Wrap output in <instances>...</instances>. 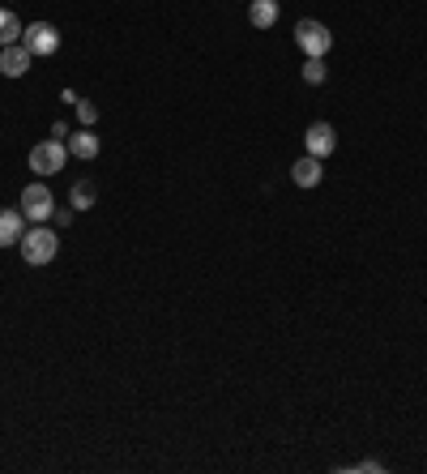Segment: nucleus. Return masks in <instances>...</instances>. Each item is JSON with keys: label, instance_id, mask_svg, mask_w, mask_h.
<instances>
[{"label": "nucleus", "instance_id": "nucleus-1", "mask_svg": "<svg viewBox=\"0 0 427 474\" xmlns=\"http://www.w3.org/2000/svg\"><path fill=\"white\" fill-rule=\"evenodd\" d=\"M21 261L26 265H47V261H56L60 253V231L56 227H47V222H35L26 236H21Z\"/></svg>", "mask_w": 427, "mask_h": 474}, {"label": "nucleus", "instance_id": "nucleus-2", "mask_svg": "<svg viewBox=\"0 0 427 474\" xmlns=\"http://www.w3.org/2000/svg\"><path fill=\"white\" fill-rule=\"evenodd\" d=\"M295 43L304 47V56L325 60V52L333 47V35H330V26H325V21L304 18V21H295Z\"/></svg>", "mask_w": 427, "mask_h": 474}, {"label": "nucleus", "instance_id": "nucleus-3", "mask_svg": "<svg viewBox=\"0 0 427 474\" xmlns=\"http://www.w3.org/2000/svg\"><path fill=\"white\" fill-rule=\"evenodd\" d=\"M64 158H69V146L64 141H56V137H47V141H39L35 150H30V171L35 176H56V171H64Z\"/></svg>", "mask_w": 427, "mask_h": 474}, {"label": "nucleus", "instance_id": "nucleus-4", "mask_svg": "<svg viewBox=\"0 0 427 474\" xmlns=\"http://www.w3.org/2000/svg\"><path fill=\"white\" fill-rule=\"evenodd\" d=\"M21 214L30 218V222H47V218L56 214V197H52V188L43 179L21 188Z\"/></svg>", "mask_w": 427, "mask_h": 474}, {"label": "nucleus", "instance_id": "nucleus-5", "mask_svg": "<svg viewBox=\"0 0 427 474\" xmlns=\"http://www.w3.org/2000/svg\"><path fill=\"white\" fill-rule=\"evenodd\" d=\"M21 47L30 52V56H52L60 47V30L52 21H35V26H26L21 30Z\"/></svg>", "mask_w": 427, "mask_h": 474}, {"label": "nucleus", "instance_id": "nucleus-6", "mask_svg": "<svg viewBox=\"0 0 427 474\" xmlns=\"http://www.w3.org/2000/svg\"><path fill=\"white\" fill-rule=\"evenodd\" d=\"M304 146H308L312 158H330L333 150H338V133H333V124H325V120L308 124V133H304Z\"/></svg>", "mask_w": 427, "mask_h": 474}, {"label": "nucleus", "instance_id": "nucleus-7", "mask_svg": "<svg viewBox=\"0 0 427 474\" xmlns=\"http://www.w3.org/2000/svg\"><path fill=\"white\" fill-rule=\"evenodd\" d=\"M30 52L21 47V43H9V47H0V73L4 78H26L30 73Z\"/></svg>", "mask_w": 427, "mask_h": 474}, {"label": "nucleus", "instance_id": "nucleus-8", "mask_svg": "<svg viewBox=\"0 0 427 474\" xmlns=\"http://www.w3.org/2000/svg\"><path fill=\"white\" fill-rule=\"evenodd\" d=\"M325 158H312V154H304L299 162L291 167V179L299 184V188H316L321 179H325V167H321Z\"/></svg>", "mask_w": 427, "mask_h": 474}, {"label": "nucleus", "instance_id": "nucleus-9", "mask_svg": "<svg viewBox=\"0 0 427 474\" xmlns=\"http://www.w3.org/2000/svg\"><path fill=\"white\" fill-rule=\"evenodd\" d=\"M21 236H26V214L21 210H0V248L21 244Z\"/></svg>", "mask_w": 427, "mask_h": 474}, {"label": "nucleus", "instance_id": "nucleus-10", "mask_svg": "<svg viewBox=\"0 0 427 474\" xmlns=\"http://www.w3.org/2000/svg\"><path fill=\"white\" fill-rule=\"evenodd\" d=\"M98 137H95V129H78L73 137H69V154L81 158V162H90V158H98Z\"/></svg>", "mask_w": 427, "mask_h": 474}, {"label": "nucleus", "instance_id": "nucleus-11", "mask_svg": "<svg viewBox=\"0 0 427 474\" xmlns=\"http://www.w3.org/2000/svg\"><path fill=\"white\" fill-rule=\"evenodd\" d=\"M248 21L256 30H270L278 21V0H248Z\"/></svg>", "mask_w": 427, "mask_h": 474}, {"label": "nucleus", "instance_id": "nucleus-12", "mask_svg": "<svg viewBox=\"0 0 427 474\" xmlns=\"http://www.w3.org/2000/svg\"><path fill=\"white\" fill-rule=\"evenodd\" d=\"M69 201H73V210H95V201H98L95 179H78V184L69 188Z\"/></svg>", "mask_w": 427, "mask_h": 474}, {"label": "nucleus", "instance_id": "nucleus-13", "mask_svg": "<svg viewBox=\"0 0 427 474\" xmlns=\"http://www.w3.org/2000/svg\"><path fill=\"white\" fill-rule=\"evenodd\" d=\"M21 26L18 21V13L13 9H0V47H9V43H21Z\"/></svg>", "mask_w": 427, "mask_h": 474}, {"label": "nucleus", "instance_id": "nucleus-14", "mask_svg": "<svg viewBox=\"0 0 427 474\" xmlns=\"http://www.w3.org/2000/svg\"><path fill=\"white\" fill-rule=\"evenodd\" d=\"M325 78H330L325 60H316V56H308V60H304V81H308V86H321Z\"/></svg>", "mask_w": 427, "mask_h": 474}, {"label": "nucleus", "instance_id": "nucleus-15", "mask_svg": "<svg viewBox=\"0 0 427 474\" xmlns=\"http://www.w3.org/2000/svg\"><path fill=\"white\" fill-rule=\"evenodd\" d=\"M73 107H78V120H81V124H86V129H95V120H98V107H95V103L78 99Z\"/></svg>", "mask_w": 427, "mask_h": 474}, {"label": "nucleus", "instance_id": "nucleus-16", "mask_svg": "<svg viewBox=\"0 0 427 474\" xmlns=\"http://www.w3.org/2000/svg\"><path fill=\"white\" fill-rule=\"evenodd\" d=\"M73 214H78L73 205H69V210H56V214H52V222H56V227H69V222H73Z\"/></svg>", "mask_w": 427, "mask_h": 474}, {"label": "nucleus", "instance_id": "nucleus-17", "mask_svg": "<svg viewBox=\"0 0 427 474\" xmlns=\"http://www.w3.org/2000/svg\"><path fill=\"white\" fill-rule=\"evenodd\" d=\"M385 470V462H359V466H355V474H381Z\"/></svg>", "mask_w": 427, "mask_h": 474}]
</instances>
